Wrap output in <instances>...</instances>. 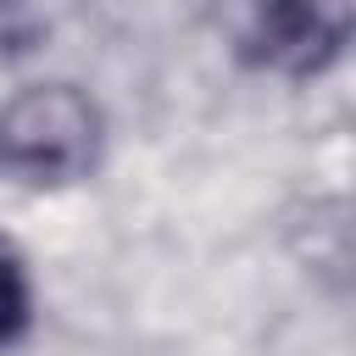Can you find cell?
<instances>
[{"label":"cell","instance_id":"2","mask_svg":"<svg viewBox=\"0 0 356 356\" xmlns=\"http://www.w3.org/2000/svg\"><path fill=\"white\" fill-rule=\"evenodd\" d=\"M356 0H217L228 50L273 78H317L350 44Z\"/></svg>","mask_w":356,"mask_h":356},{"label":"cell","instance_id":"3","mask_svg":"<svg viewBox=\"0 0 356 356\" xmlns=\"http://www.w3.org/2000/svg\"><path fill=\"white\" fill-rule=\"evenodd\" d=\"M33 323V284L11 239H0V350H11Z\"/></svg>","mask_w":356,"mask_h":356},{"label":"cell","instance_id":"1","mask_svg":"<svg viewBox=\"0 0 356 356\" xmlns=\"http://www.w3.org/2000/svg\"><path fill=\"white\" fill-rule=\"evenodd\" d=\"M106 117L78 83H28L0 106V172L28 189H61L95 172Z\"/></svg>","mask_w":356,"mask_h":356}]
</instances>
